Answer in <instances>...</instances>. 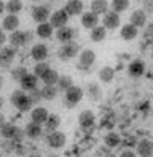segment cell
Instances as JSON below:
<instances>
[{
  "label": "cell",
  "instance_id": "51",
  "mask_svg": "<svg viewBox=\"0 0 153 157\" xmlns=\"http://www.w3.org/2000/svg\"><path fill=\"white\" fill-rule=\"evenodd\" d=\"M0 89H2V79H0Z\"/></svg>",
  "mask_w": 153,
  "mask_h": 157
},
{
  "label": "cell",
  "instance_id": "9",
  "mask_svg": "<svg viewBox=\"0 0 153 157\" xmlns=\"http://www.w3.org/2000/svg\"><path fill=\"white\" fill-rule=\"evenodd\" d=\"M50 21V25L53 26V28H61V26H66L68 25V21H69V16H68V13L64 11L63 8L61 10H55L53 13L50 15V18H49Z\"/></svg>",
  "mask_w": 153,
  "mask_h": 157
},
{
  "label": "cell",
  "instance_id": "28",
  "mask_svg": "<svg viewBox=\"0 0 153 157\" xmlns=\"http://www.w3.org/2000/svg\"><path fill=\"white\" fill-rule=\"evenodd\" d=\"M60 123H61L60 115H56V113H49V117H47V120H45L44 126H45V130L50 133V131H55V130H58V126H60Z\"/></svg>",
  "mask_w": 153,
  "mask_h": 157
},
{
  "label": "cell",
  "instance_id": "16",
  "mask_svg": "<svg viewBox=\"0 0 153 157\" xmlns=\"http://www.w3.org/2000/svg\"><path fill=\"white\" fill-rule=\"evenodd\" d=\"M18 26H20V18H18V15H11L8 13L5 18L2 20V29L3 31H10V33H13L18 29Z\"/></svg>",
  "mask_w": 153,
  "mask_h": 157
},
{
  "label": "cell",
  "instance_id": "12",
  "mask_svg": "<svg viewBox=\"0 0 153 157\" xmlns=\"http://www.w3.org/2000/svg\"><path fill=\"white\" fill-rule=\"evenodd\" d=\"M49 57V47L45 44H34L31 49V59L36 62H45V59Z\"/></svg>",
  "mask_w": 153,
  "mask_h": 157
},
{
  "label": "cell",
  "instance_id": "55",
  "mask_svg": "<svg viewBox=\"0 0 153 157\" xmlns=\"http://www.w3.org/2000/svg\"><path fill=\"white\" fill-rule=\"evenodd\" d=\"M151 39H153V34H151Z\"/></svg>",
  "mask_w": 153,
  "mask_h": 157
},
{
  "label": "cell",
  "instance_id": "45",
  "mask_svg": "<svg viewBox=\"0 0 153 157\" xmlns=\"http://www.w3.org/2000/svg\"><path fill=\"white\" fill-rule=\"evenodd\" d=\"M145 34H147V36H150V37H151V34H153V23H150V25L147 26V31H145Z\"/></svg>",
  "mask_w": 153,
  "mask_h": 157
},
{
  "label": "cell",
  "instance_id": "34",
  "mask_svg": "<svg viewBox=\"0 0 153 157\" xmlns=\"http://www.w3.org/2000/svg\"><path fill=\"white\" fill-rule=\"evenodd\" d=\"M23 10V2L21 0H8L5 3V11H8L11 15H18Z\"/></svg>",
  "mask_w": 153,
  "mask_h": 157
},
{
  "label": "cell",
  "instance_id": "41",
  "mask_svg": "<svg viewBox=\"0 0 153 157\" xmlns=\"http://www.w3.org/2000/svg\"><path fill=\"white\" fill-rule=\"evenodd\" d=\"M34 37H36V33H34V31H31V29L24 31V39H26V44H31L32 40H34Z\"/></svg>",
  "mask_w": 153,
  "mask_h": 157
},
{
  "label": "cell",
  "instance_id": "42",
  "mask_svg": "<svg viewBox=\"0 0 153 157\" xmlns=\"http://www.w3.org/2000/svg\"><path fill=\"white\" fill-rule=\"evenodd\" d=\"M7 40H8L7 34H5V31L2 29V28H0V49H2L3 45H5V42H7Z\"/></svg>",
  "mask_w": 153,
  "mask_h": 157
},
{
  "label": "cell",
  "instance_id": "39",
  "mask_svg": "<svg viewBox=\"0 0 153 157\" xmlns=\"http://www.w3.org/2000/svg\"><path fill=\"white\" fill-rule=\"evenodd\" d=\"M27 96H29V99L32 101V104L36 105V104H40V101H42V94H40V89H32V91H29L27 92Z\"/></svg>",
  "mask_w": 153,
  "mask_h": 157
},
{
  "label": "cell",
  "instance_id": "44",
  "mask_svg": "<svg viewBox=\"0 0 153 157\" xmlns=\"http://www.w3.org/2000/svg\"><path fill=\"white\" fill-rule=\"evenodd\" d=\"M23 136H24V133H23V131L20 130V128H18V131L15 133V136H13V139H15V141H20V139H21Z\"/></svg>",
  "mask_w": 153,
  "mask_h": 157
},
{
  "label": "cell",
  "instance_id": "8",
  "mask_svg": "<svg viewBox=\"0 0 153 157\" xmlns=\"http://www.w3.org/2000/svg\"><path fill=\"white\" fill-rule=\"evenodd\" d=\"M102 23H103V26H105V29H116L118 26H121V16H119V13H116V11H107V13L103 15V20H102Z\"/></svg>",
  "mask_w": 153,
  "mask_h": 157
},
{
  "label": "cell",
  "instance_id": "22",
  "mask_svg": "<svg viewBox=\"0 0 153 157\" xmlns=\"http://www.w3.org/2000/svg\"><path fill=\"white\" fill-rule=\"evenodd\" d=\"M52 34H53V26H52L49 21L39 23V25H37V28H36V36L37 37L49 39V37H52Z\"/></svg>",
  "mask_w": 153,
  "mask_h": 157
},
{
  "label": "cell",
  "instance_id": "32",
  "mask_svg": "<svg viewBox=\"0 0 153 157\" xmlns=\"http://www.w3.org/2000/svg\"><path fill=\"white\" fill-rule=\"evenodd\" d=\"M98 78H100V81H102V83H105V84L111 83V81H113V78H115V68L103 67V68L98 71Z\"/></svg>",
  "mask_w": 153,
  "mask_h": 157
},
{
  "label": "cell",
  "instance_id": "24",
  "mask_svg": "<svg viewBox=\"0 0 153 157\" xmlns=\"http://www.w3.org/2000/svg\"><path fill=\"white\" fill-rule=\"evenodd\" d=\"M86 94H87V97H89L90 101L97 102V101H100V99H102L103 92H102V88H100L98 83H89V84H87Z\"/></svg>",
  "mask_w": 153,
  "mask_h": 157
},
{
  "label": "cell",
  "instance_id": "7",
  "mask_svg": "<svg viewBox=\"0 0 153 157\" xmlns=\"http://www.w3.org/2000/svg\"><path fill=\"white\" fill-rule=\"evenodd\" d=\"M47 143H49V146L52 149H61L64 144H66V135L61 131H50L49 133V138H47Z\"/></svg>",
  "mask_w": 153,
  "mask_h": 157
},
{
  "label": "cell",
  "instance_id": "31",
  "mask_svg": "<svg viewBox=\"0 0 153 157\" xmlns=\"http://www.w3.org/2000/svg\"><path fill=\"white\" fill-rule=\"evenodd\" d=\"M121 136L118 135V133H115V131H110L107 136H105V146L107 147H110V149H115V147H118L121 144Z\"/></svg>",
  "mask_w": 153,
  "mask_h": 157
},
{
  "label": "cell",
  "instance_id": "38",
  "mask_svg": "<svg viewBox=\"0 0 153 157\" xmlns=\"http://www.w3.org/2000/svg\"><path fill=\"white\" fill-rule=\"evenodd\" d=\"M49 68H50V67H49V63H47V62H36V65H34V71H32V73L36 75L37 78H40Z\"/></svg>",
  "mask_w": 153,
  "mask_h": 157
},
{
  "label": "cell",
  "instance_id": "43",
  "mask_svg": "<svg viewBox=\"0 0 153 157\" xmlns=\"http://www.w3.org/2000/svg\"><path fill=\"white\" fill-rule=\"evenodd\" d=\"M119 157H137V154H135L132 149H124V151L121 152Z\"/></svg>",
  "mask_w": 153,
  "mask_h": 157
},
{
  "label": "cell",
  "instance_id": "50",
  "mask_svg": "<svg viewBox=\"0 0 153 157\" xmlns=\"http://www.w3.org/2000/svg\"><path fill=\"white\" fill-rule=\"evenodd\" d=\"M31 2H34V3H37V2H40V0H31Z\"/></svg>",
  "mask_w": 153,
  "mask_h": 157
},
{
  "label": "cell",
  "instance_id": "5",
  "mask_svg": "<svg viewBox=\"0 0 153 157\" xmlns=\"http://www.w3.org/2000/svg\"><path fill=\"white\" fill-rule=\"evenodd\" d=\"M50 15H52L50 7H49V5H45V3H37V5H34L32 10H31V16H32V20L36 21L37 25H39V23L49 21Z\"/></svg>",
  "mask_w": 153,
  "mask_h": 157
},
{
  "label": "cell",
  "instance_id": "36",
  "mask_svg": "<svg viewBox=\"0 0 153 157\" xmlns=\"http://www.w3.org/2000/svg\"><path fill=\"white\" fill-rule=\"evenodd\" d=\"M129 3L131 0H111V10L116 13H122L129 8Z\"/></svg>",
  "mask_w": 153,
  "mask_h": 157
},
{
  "label": "cell",
  "instance_id": "13",
  "mask_svg": "<svg viewBox=\"0 0 153 157\" xmlns=\"http://www.w3.org/2000/svg\"><path fill=\"white\" fill-rule=\"evenodd\" d=\"M37 83H39V78H37L34 73H29V71L20 79L21 89H23V91H27V92L32 91V89H36V88H37Z\"/></svg>",
  "mask_w": 153,
  "mask_h": 157
},
{
  "label": "cell",
  "instance_id": "18",
  "mask_svg": "<svg viewBox=\"0 0 153 157\" xmlns=\"http://www.w3.org/2000/svg\"><path fill=\"white\" fill-rule=\"evenodd\" d=\"M98 23H100L98 15L92 13V11H86V13H82V16H81V25L84 26L86 29H92V28L98 26Z\"/></svg>",
  "mask_w": 153,
  "mask_h": 157
},
{
  "label": "cell",
  "instance_id": "29",
  "mask_svg": "<svg viewBox=\"0 0 153 157\" xmlns=\"http://www.w3.org/2000/svg\"><path fill=\"white\" fill-rule=\"evenodd\" d=\"M16 131H18V126L15 123H7V121H5V123L0 126V136L5 138V139H13Z\"/></svg>",
  "mask_w": 153,
  "mask_h": 157
},
{
  "label": "cell",
  "instance_id": "25",
  "mask_svg": "<svg viewBox=\"0 0 153 157\" xmlns=\"http://www.w3.org/2000/svg\"><path fill=\"white\" fill-rule=\"evenodd\" d=\"M8 42L10 45H13V47H23V45H26V39H24V31H20L16 29L13 33H10V37H8Z\"/></svg>",
  "mask_w": 153,
  "mask_h": 157
},
{
  "label": "cell",
  "instance_id": "19",
  "mask_svg": "<svg viewBox=\"0 0 153 157\" xmlns=\"http://www.w3.org/2000/svg\"><path fill=\"white\" fill-rule=\"evenodd\" d=\"M93 123H95V113L92 110H82L79 113V125L87 130V128H92Z\"/></svg>",
  "mask_w": 153,
  "mask_h": 157
},
{
  "label": "cell",
  "instance_id": "33",
  "mask_svg": "<svg viewBox=\"0 0 153 157\" xmlns=\"http://www.w3.org/2000/svg\"><path fill=\"white\" fill-rule=\"evenodd\" d=\"M58 71L56 70H53V68H49L47 71L40 76V79H42V83L44 84H56V81H58Z\"/></svg>",
  "mask_w": 153,
  "mask_h": 157
},
{
  "label": "cell",
  "instance_id": "54",
  "mask_svg": "<svg viewBox=\"0 0 153 157\" xmlns=\"http://www.w3.org/2000/svg\"><path fill=\"white\" fill-rule=\"evenodd\" d=\"M53 2H60V0H53Z\"/></svg>",
  "mask_w": 153,
  "mask_h": 157
},
{
  "label": "cell",
  "instance_id": "35",
  "mask_svg": "<svg viewBox=\"0 0 153 157\" xmlns=\"http://www.w3.org/2000/svg\"><path fill=\"white\" fill-rule=\"evenodd\" d=\"M73 86V78L69 75H63V76H58V81H56V88L58 91H66Z\"/></svg>",
  "mask_w": 153,
  "mask_h": 157
},
{
  "label": "cell",
  "instance_id": "1",
  "mask_svg": "<svg viewBox=\"0 0 153 157\" xmlns=\"http://www.w3.org/2000/svg\"><path fill=\"white\" fill-rule=\"evenodd\" d=\"M10 102H11V105L16 107V109L20 110V112H31L32 107H34L32 101L29 99V96H27L23 89H18V91L11 92Z\"/></svg>",
  "mask_w": 153,
  "mask_h": 157
},
{
  "label": "cell",
  "instance_id": "10",
  "mask_svg": "<svg viewBox=\"0 0 153 157\" xmlns=\"http://www.w3.org/2000/svg\"><path fill=\"white\" fill-rule=\"evenodd\" d=\"M145 70H147V67H145V62L142 59H135L127 65V73H129V76H132V78L144 76Z\"/></svg>",
  "mask_w": 153,
  "mask_h": 157
},
{
  "label": "cell",
  "instance_id": "56",
  "mask_svg": "<svg viewBox=\"0 0 153 157\" xmlns=\"http://www.w3.org/2000/svg\"><path fill=\"white\" fill-rule=\"evenodd\" d=\"M151 113H153V109H151Z\"/></svg>",
  "mask_w": 153,
  "mask_h": 157
},
{
  "label": "cell",
  "instance_id": "26",
  "mask_svg": "<svg viewBox=\"0 0 153 157\" xmlns=\"http://www.w3.org/2000/svg\"><path fill=\"white\" fill-rule=\"evenodd\" d=\"M108 2L107 0H92L90 2V11L95 15H105L108 11Z\"/></svg>",
  "mask_w": 153,
  "mask_h": 157
},
{
  "label": "cell",
  "instance_id": "30",
  "mask_svg": "<svg viewBox=\"0 0 153 157\" xmlns=\"http://www.w3.org/2000/svg\"><path fill=\"white\" fill-rule=\"evenodd\" d=\"M107 39V29L105 26H95L90 29V40L92 42H102Z\"/></svg>",
  "mask_w": 153,
  "mask_h": 157
},
{
  "label": "cell",
  "instance_id": "37",
  "mask_svg": "<svg viewBox=\"0 0 153 157\" xmlns=\"http://www.w3.org/2000/svg\"><path fill=\"white\" fill-rule=\"evenodd\" d=\"M26 73H27V68L26 67H15L13 70H11V79L18 81V83H20V79L24 76Z\"/></svg>",
  "mask_w": 153,
  "mask_h": 157
},
{
  "label": "cell",
  "instance_id": "52",
  "mask_svg": "<svg viewBox=\"0 0 153 157\" xmlns=\"http://www.w3.org/2000/svg\"><path fill=\"white\" fill-rule=\"evenodd\" d=\"M151 60H153V50H151Z\"/></svg>",
  "mask_w": 153,
  "mask_h": 157
},
{
  "label": "cell",
  "instance_id": "14",
  "mask_svg": "<svg viewBox=\"0 0 153 157\" xmlns=\"http://www.w3.org/2000/svg\"><path fill=\"white\" fill-rule=\"evenodd\" d=\"M74 36H76V31L73 29L71 26H61V28H58L56 29V34H55V37H56V40H60L61 44H64V42H69V40H73L74 39Z\"/></svg>",
  "mask_w": 153,
  "mask_h": 157
},
{
  "label": "cell",
  "instance_id": "17",
  "mask_svg": "<svg viewBox=\"0 0 153 157\" xmlns=\"http://www.w3.org/2000/svg\"><path fill=\"white\" fill-rule=\"evenodd\" d=\"M47 117H49V110H47L45 107H34L31 110V121H34V123H39V125H44Z\"/></svg>",
  "mask_w": 153,
  "mask_h": 157
},
{
  "label": "cell",
  "instance_id": "20",
  "mask_svg": "<svg viewBox=\"0 0 153 157\" xmlns=\"http://www.w3.org/2000/svg\"><path fill=\"white\" fill-rule=\"evenodd\" d=\"M137 154L140 157H151L153 155V143L150 139H140L137 143Z\"/></svg>",
  "mask_w": 153,
  "mask_h": 157
},
{
  "label": "cell",
  "instance_id": "2",
  "mask_svg": "<svg viewBox=\"0 0 153 157\" xmlns=\"http://www.w3.org/2000/svg\"><path fill=\"white\" fill-rule=\"evenodd\" d=\"M97 60V55H95V52L90 50V49H86V50H82L81 54H79V62H78V65H76V68L79 70V71H90V70L93 68V63H95Z\"/></svg>",
  "mask_w": 153,
  "mask_h": 157
},
{
  "label": "cell",
  "instance_id": "27",
  "mask_svg": "<svg viewBox=\"0 0 153 157\" xmlns=\"http://www.w3.org/2000/svg\"><path fill=\"white\" fill-rule=\"evenodd\" d=\"M58 88L56 84H44V88L40 89V94H42V99L45 101H53V99L58 96Z\"/></svg>",
  "mask_w": 153,
  "mask_h": 157
},
{
  "label": "cell",
  "instance_id": "21",
  "mask_svg": "<svg viewBox=\"0 0 153 157\" xmlns=\"http://www.w3.org/2000/svg\"><path fill=\"white\" fill-rule=\"evenodd\" d=\"M42 133H44L42 125L34 123V121H29V123L26 125V128H24V135H26L27 138H31V139L40 138V136H42Z\"/></svg>",
  "mask_w": 153,
  "mask_h": 157
},
{
  "label": "cell",
  "instance_id": "48",
  "mask_svg": "<svg viewBox=\"0 0 153 157\" xmlns=\"http://www.w3.org/2000/svg\"><path fill=\"white\" fill-rule=\"evenodd\" d=\"M3 105H5V99H3L2 96H0V110L3 109Z\"/></svg>",
  "mask_w": 153,
  "mask_h": 157
},
{
  "label": "cell",
  "instance_id": "53",
  "mask_svg": "<svg viewBox=\"0 0 153 157\" xmlns=\"http://www.w3.org/2000/svg\"><path fill=\"white\" fill-rule=\"evenodd\" d=\"M135 2H142V0H135Z\"/></svg>",
  "mask_w": 153,
  "mask_h": 157
},
{
  "label": "cell",
  "instance_id": "40",
  "mask_svg": "<svg viewBox=\"0 0 153 157\" xmlns=\"http://www.w3.org/2000/svg\"><path fill=\"white\" fill-rule=\"evenodd\" d=\"M142 10L145 13H151L153 11V0H142Z\"/></svg>",
  "mask_w": 153,
  "mask_h": 157
},
{
  "label": "cell",
  "instance_id": "4",
  "mask_svg": "<svg viewBox=\"0 0 153 157\" xmlns=\"http://www.w3.org/2000/svg\"><path fill=\"white\" fill-rule=\"evenodd\" d=\"M79 54V44L74 42V40H69V42H64L60 49H58V59L61 62H68L74 59L76 55Z\"/></svg>",
  "mask_w": 153,
  "mask_h": 157
},
{
  "label": "cell",
  "instance_id": "23",
  "mask_svg": "<svg viewBox=\"0 0 153 157\" xmlns=\"http://www.w3.org/2000/svg\"><path fill=\"white\" fill-rule=\"evenodd\" d=\"M119 34H121V39H124V40H134L139 36V28H135V26L131 25V23H127V25L121 26Z\"/></svg>",
  "mask_w": 153,
  "mask_h": 157
},
{
  "label": "cell",
  "instance_id": "11",
  "mask_svg": "<svg viewBox=\"0 0 153 157\" xmlns=\"http://www.w3.org/2000/svg\"><path fill=\"white\" fill-rule=\"evenodd\" d=\"M63 10L68 13V16L82 15L84 13V2H82V0H68Z\"/></svg>",
  "mask_w": 153,
  "mask_h": 157
},
{
  "label": "cell",
  "instance_id": "15",
  "mask_svg": "<svg viewBox=\"0 0 153 157\" xmlns=\"http://www.w3.org/2000/svg\"><path fill=\"white\" fill-rule=\"evenodd\" d=\"M129 23H131L132 26H135V28H144V26H147V13H145L142 8L132 11V13H131V18H129Z\"/></svg>",
  "mask_w": 153,
  "mask_h": 157
},
{
  "label": "cell",
  "instance_id": "49",
  "mask_svg": "<svg viewBox=\"0 0 153 157\" xmlns=\"http://www.w3.org/2000/svg\"><path fill=\"white\" fill-rule=\"evenodd\" d=\"M105 157H116V155H115V154H107Z\"/></svg>",
  "mask_w": 153,
  "mask_h": 157
},
{
  "label": "cell",
  "instance_id": "46",
  "mask_svg": "<svg viewBox=\"0 0 153 157\" xmlns=\"http://www.w3.org/2000/svg\"><path fill=\"white\" fill-rule=\"evenodd\" d=\"M5 13V3L2 2V0H0V16H2Z\"/></svg>",
  "mask_w": 153,
  "mask_h": 157
},
{
  "label": "cell",
  "instance_id": "47",
  "mask_svg": "<svg viewBox=\"0 0 153 157\" xmlns=\"http://www.w3.org/2000/svg\"><path fill=\"white\" fill-rule=\"evenodd\" d=\"M5 121H7V120H5V115H3L2 112H0V126H2V125L5 123Z\"/></svg>",
  "mask_w": 153,
  "mask_h": 157
},
{
  "label": "cell",
  "instance_id": "6",
  "mask_svg": "<svg viewBox=\"0 0 153 157\" xmlns=\"http://www.w3.org/2000/svg\"><path fill=\"white\" fill-rule=\"evenodd\" d=\"M15 57H16V47H13V45H3L0 49V67L10 68Z\"/></svg>",
  "mask_w": 153,
  "mask_h": 157
},
{
  "label": "cell",
  "instance_id": "3",
  "mask_svg": "<svg viewBox=\"0 0 153 157\" xmlns=\"http://www.w3.org/2000/svg\"><path fill=\"white\" fill-rule=\"evenodd\" d=\"M84 97V89L79 88V86H71L69 89L64 91V107H68V109H73L76 104H79L81 102V99Z\"/></svg>",
  "mask_w": 153,
  "mask_h": 157
}]
</instances>
